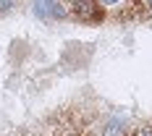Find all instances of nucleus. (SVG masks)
<instances>
[{"label":"nucleus","instance_id":"obj_1","mask_svg":"<svg viewBox=\"0 0 152 136\" xmlns=\"http://www.w3.org/2000/svg\"><path fill=\"white\" fill-rule=\"evenodd\" d=\"M71 11L81 21H100L102 18V11H100L97 0H71Z\"/></svg>","mask_w":152,"mask_h":136},{"label":"nucleus","instance_id":"obj_2","mask_svg":"<svg viewBox=\"0 0 152 136\" xmlns=\"http://www.w3.org/2000/svg\"><path fill=\"white\" fill-rule=\"evenodd\" d=\"M34 13L39 18H63L66 8L61 0H34Z\"/></svg>","mask_w":152,"mask_h":136},{"label":"nucleus","instance_id":"obj_4","mask_svg":"<svg viewBox=\"0 0 152 136\" xmlns=\"http://www.w3.org/2000/svg\"><path fill=\"white\" fill-rule=\"evenodd\" d=\"M134 136H152V126H147V128H139Z\"/></svg>","mask_w":152,"mask_h":136},{"label":"nucleus","instance_id":"obj_3","mask_svg":"<svg viewBox=\"0 0 152 136\" xmlns=\"http://www.w3.org/2000/svg\"><path fill=\"white\" fill-rule=\"evenodd\" d=\"M13 5H16V0H0V13L3 11H11Z\"/></svg>","mask_w":152,"mask_h":136},{"label":"nucleus","instance_id":"obj_5","mask_svg":"<svg viewBox=\"0 0 152 136\" xmlns=\"http://www.w3.org/2000/svg\"><path fill=\"white\" fill-rule=\"evenodd\" d=\"M97 3H100V5H115L118 0H97Z\"/></svg>","mask_w":152,"mask_h":136},{"label":"nucleus","instance_id":"obj_6","mask_svg":"<svg viewBox=\"0 0 152 136\" xmlns=\"http://www.w3.org/2000/svg\"><path fill=\"white\" fill-rule=\"evenodd\" d=\"M147 5H150V11H152V0H147Z\"/></svg>","mask_w":152,"mask_h":136}]
</instances>
